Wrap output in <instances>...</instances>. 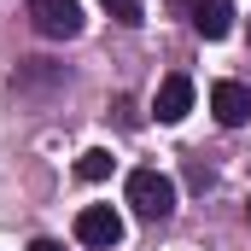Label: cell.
<instances>
[{"instance_id":"4","label":"cell","mask_w":251,"mask_h":251,"mask_svg":"<svg viewBox=\"0 0 251 251\" xmlns=\"http://www.w3.org/2000/svg\"><path fill=\"white\" fill-rule=\"evenodd\" d=\"M176 12L187 18L204 41H222V35L234 29V6H228V0H176Z\"/></svg>"},{"instance_id":"10","label":"cell","mask_w":251,"mask_h":251,"mask_svg":"<svg viewBox=\"0 0 251 251\" xmlns=\"http://www.w3.org/2000/svg\"><path fill=\"white\" fill-rule=\"evenodd\" d=\"M246 210H251V204H246Z\"/></svg>"},{"instance_id":"6","label":"cell","mask_w":251,"mask_h":251,"mask_svg":"<svg viewBox=\"0 0 251 251\" xmlns=\"http://www.w3.org/2000/svg\"><path fill=\"white\" fill-rule=\"evenodd\" d=\"M152 111H158V123H181V117L193 111V82L181 76V70L158 82V100H152Z\"/></svg>"},{"instance_id":"3","label":"cell","mask_w":251,"mask_h":251,"mask_svg":"<svg viewBox=\"0 0 251 251\" xmlns=\"http://www.w3.org/2000/svg\"><path fill=\"white\" fill-rule=\"evenodd\" d=\"M76 240L111 251L117 240H123V216H117L111 204H82V210H76Z\"/></svg>"},{"instance_id":"8","label":"cell","mask_w":251,"mask_h":251,"mask_svg":"<svg viewBox=\"0 0 251 251\" xmlns=\"http://www.w3.org/2000/svg\"><path fill=\"white\" fill-rule=\"evenodd\" d=\"M100 6H105L117 24H140V0H100Z\"/></svg>"},{"instance_id":"5","label":"cell","mask_w":251,"mask_h":251,"mask_svg":"<svg viewBox=\"0 0 251 251\" xmlns=\"http://www.w3.org/2000/svg\"><path fill=\"white\" fill-rule=\"evenodd\" d=\"M210 111L222 128H246L251 123V88L246 82H216L210 88Z\"/></svg>"},{"instance_id":"2","label":"cell","mask_w":251,"mask_h":251,"mask_svg":"<svg viewBox=\"0 0 251 251\" xmlns=\"http://www.w3.org/2000/svg\"><path fill=\"white\" fill-rule=\"evenodd\" d=\"M29 24L47 41H70V35H82V6L76 0H29Z\"/></svg>"},{"instance_id":"1","label":"cell","mask_w":251,"mask_h":251,"mask_svg":"<svg viewBox=\"0 0 251 251\" xmlns=\"http://www.w3.org/2000/svg\"><path fill=\"white\" fill-rule=\"evenodd\" d=\"M123 193H128V204H134V216H146V222H164L176 210V181L164 170H128Z\"/></svg>"},{"instance_id":"9","label":"cell","mask_w":251,"mask_h":251,"mask_svg":"<svg viewBox=\"0 0 251 251\" xmlns=\"http://www.w3.org/2000/svg\"><path fill=\"white\" fill-rule=\"evenodd\" d=\"M29 251H64L59 240H29Z\"/></svg>"},{"instance_id":"7","label":"cell","mask_w":251,"mask_h":251,"mask_svg":"<svg viewBox=\"0 0 251 251\" xmlns=\"http://www.w3.org/2000/svg\"><path fill=\"white\" fill-rule=\"evenodd\" d=\"M76 176H82V181H105V176H111V152H105V146H88V152L76 158Z\"/></svg>"}]
</instances>
